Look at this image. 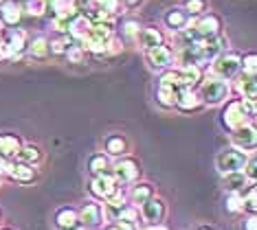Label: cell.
<instances>
[{"mask_svg": "<svg viewBox=\"0 0 257 230\" xmlns=\"http://www.w3.org/2000/svg\"><path fill=\"white\" fill-rule=\"evenodd\" d=\"M3 230H11V228H3Z\"/></svg>", "mask_w": 257, "mask_h": 230, "instance_id": "obj_49", "label": "cell"}, {"mask_svg": "<svg viewBox=\"0 0 257 230\" xmlns=\"http://www.w3.org/2000/svg\"><path fill=\"white\" fill-rule=\"evenodd\" d=\"M110 173H112V178L116 180L119 186H130L141 178V164L130 156L116 158V162L110 167Z\"/></svg>", "mask_w": 257, "mask_h": 230, "instance_id": "obj_4", "label": "cell"}, {"mask_svg": "<svg viewBox=\"0 0 257 230\" xmlns=\"http://www.w3.org/2000/svg\"><path fill=\"white\" fill-rule=\"evenodd\" d=\"M255 182L253 184H248L246 188L242 191V195H244V213H248V215H255L257 213V199H255Z\"/></svg>", "mask_w": 257, "mask_h": 230, "instance_id": "obj_32", "label": "cell"}, {"mask_svg": "<svg viewBox=\"0 0 257 230\" xmlns=\"http://www.w3.org/2000/svg\"><path fill=\"white\" fill-rule=\"evenodd\" d=\"M125 7H137V5H141V0H123Z\"/></svg>", "mask_w": 257, "mask_h": 230, "instance_id": "obj_43", "label": "cell"}, {"mask_svg": "<svg viewBox=\"0 0 257 230\" xmlns=\"http://www.w3.org/2000/svg\"><path fill=\"white\" fill-rule=\"evenodd\" d=\"M139 219H141V215H139V208L134 204H125L123 208L119 210V213L114 215V223H123V226H134L139 228Z\"/></svg>", "mask_w": 257, "mask_h": 230, "instance_id": "obj_29", "label": "cell"}, {"mask_svg": "<svg viewBox=\"0 0 257 230\" xmlns=\"http://www.w3.org/2000/svg\"><path fill=\"white\" fill-rule=\"evenodd\" d=\"M51 29H55V31L62 33V35H66V31H68V20H62V18H53V20H51Z\"/></svg>", "mask_w": 257, "mask_h": 230, "instance_id": "obj_40", "label": "cell"}, {"mask_svg": "<svg viewBox=\"0 0 257 230\" xmlns=\"http://www.w3.org/2000/svg\"><path fill=\"white\" fill-rule=\"evenodd\" d=\"M248 184H253V182H248L246 175H244L242 171H235V173L222 175V186H224L226 193H242Z\"/></svg>", "mask_w": 257, "mask_h": 230, "instance_id": "obj_27", "label": "cell"}, {"mask_svg": "<svg viewBox=\"0 0 257 230\" xmlns=\"http://www.w3.org/2000/svg\"><path fill=\"white\" fill-rule=\"evenodd\" d=\"M141 230H167L163 223H159V226H145V228H141Z\"/></svg>", "mask_w": 257, "mask_h": 230, "instance_id": "obj_44", "label": "cell"}, {"mask_svg": "<svg viewBox=\"0 0 257 230\" xmlns=\"http://www.w3.org/2000/svg\"><path fill=\"white\" fill-rule=\"evenodd\" d=\"M51 9H53L55 18H62V20H71L79 14V3L77 0H49Z\"/></svg>", "mask_w": 257, "mask_h": 230, "instance_id": "obj_23", "label": "cell"}, {"mask_svg": "<svg viewBox=\"0 0 257 230\" xmlns=\"http://www.w3.org/2000/svg\"><path fill=\"white\" fill-rule=\"evenodd\" d=\"M110 156H106L103 151H97L92 153V156L88 158V171L90 175H101V173H110Z\"/></svg>", "mask_w": 257, "mask_h": 230, "instance_id": "obj_30", "label": "cell"}, {"mask_svg": "<svg viewBox=\"0 0 257 230\" xmlns=\"http://www.w3.org/2000/svg\"><path fill=\"white\" fill-rule=\"evenodd\" d=\"M250 153H244L235 149V147H226L222 149L218 156H215V169H218L220 175H226V173H235V171H242L244 164H246Z\"/></svg>", "mask_w": 257, "mask_h": 230, "instance_id": "obj_5", "label": "cell"}, {"mask_svg": "<svg viewBox=\"0 0 257 230\" xmlns=\"http://www.w3.org/2000/svg\"><path fill=\"white\" fill-rule=\"evenodd\" d=\"M204 70L198 66H178L176 68V84L180 90H196L202 81Z\"/></svg>", "mask_w": 257, "mask_h": 230, "instance_id": "obj_12", "label": "cell"}, {"mask_svg": "<svg viewBox=\"0 0 257 230\" xmlns=\"http://www.w3.org/2000/svg\"><path fill=\"white\" fill-rule=\"evenodd\" d=\"M71 230H86L84 226H75V228H71Z\"/></svg>", "mask_w": 257, "mask_h": 230, "instance_id": "obj_47", "label": "cell"}, {"mask_svg": "<svg viewBox=\"0 0 257 230\" xmlns=\"http://www.w3.org/2000/svg\"><path fill=\"white\" fill-rule=\"evenodd\" d=\"M237 92H239V99H246V101H255L257 99V79H255V75H244V73H239L237 77Z\"/></svg>", "mask_w": 257, "mask_h": 230, "instance_id": "obj_21", "label": "cell"}, {"mask_svg": "<svg viewBox=\"0 0 257 230\" xmlns=\"http://www.w3.org/2000/svg\"><path fill=\"white\" fill-rule=\"evenodd\" d=\"M7 178L18 182V184H33V182L38 180V167L27 164V162H20V160H14L11 162V169H9Z\"/></svg>", "mask_w": 257, "mask_h": 230, "instance_id": "obj_14", "label": "cell"}, {"mask_svg": "<svg viewBox=\"0 0 257 230\" xmlns=\"http://www.w3.org/2000/svg\"><path fill=\"white\" fill-rule=\"evenodd\" d=\"M231 134V147L244 151V153H253L255 147H257V129L253 123H246V125L233 129Z\"/></svg>", "mask_w": 257, "mask_h": 230, "instance_id": "obj_8", "label": "cell"}, {"mask_svg": "<svg viewBox=\"0 0 257 230\" xmlns=\"http://www.w3.org/2000/svg\"><path fill=\"white\" fill-rule=\"evenodd\" d=\"M132 188H130V193H127V199L137 206H141L145 199H150L152 195H156V188H154V184L152 182H141V180H137L134 184H130Z\"/></svg>", "mask_w": 257, "mask_h": 230, "instance_id": "obj_18", "label": "cell"}, {"mask_svg": "<svg viewBox=\"0 0 257 230\" xmlns=\"http://www.w3.org/2000/svg\"><path fill=\"white\" fill-rule=\"evenodd\" d=\"M64 55L68 57V62H71V64H81L86 60V51L81 49V44H71Z\"/></svg>", "mask_w": 257, "mask_h": 230, "instance_id": "obj_37", "label": "cell"}, {"mask_svg": "<svg viewBox=\"0 0 257 230\" xmlns=\"http://www.w3.org/2000/svg\"><path fill=\"white\" fill-rule=\"evenodd\" d=\"M5 42V49H7V60H20L22 55L27 53V33L20 31V29H16V31L9 33V38L3 40Z\"/></svg>", "mask_w": 257, "mask_h": 230, "instance_id": "obj_13", "label": "cell"}, {"mask_svg": "<svg viewBox=\"0 0 257 230\" xmlns=\"http://www.w3.org/2000/svg\"><path fill=\"white\" fill-rule=\"evenodd\" d=\"M77 217H79V226H84L86 230H95L103 223V206L97 204V202H86L81 208L77 210Z\"/></svg>", "mask_w": 257, "mask_h": 230, "instance_id": "obj_11", "label": "cell"}, {"mask_svg": "<svg viewBox=\"0 0 257 230\" xmlns=\"http://www.w3.org/2000/svg\"><path fill=\"white\" fill-rule=\"evenodd\" d=\"M174 108L178 112H185V114H191V112H200L204 105L200 101V97H198L196 90H180L178 97H176V103H174Z\"/></svg>", "mask_w": 257, "mask_h": 230, "instance_id": "obj_17", "label": "cell"}, {"mask_svg": "<svg viewBox=\"0 0 257 230\" xmlns=\"http://www.w3.org/2000/svg\"><path fill=\"white\" fill-rule=\"evenodd\" d=\"M145 60H148L152 70H169L176 62V55H174V51L169 46L159 44L154 49L145 51Z\"/></svg>", "mask_w": 257, "mask_h": 230, "instance_id": "obj_10", "label": "cell"}, {"mask_svg": "<svg viewBox=\"0 0 257 230\" xmlns=\"http://www.w3.org/2000/svg\"><path fill=\"white\" fill-rule=\"evenodd\" d=\"M139 215H141V219L148 223V226H159L167 215L165 199L159 197V195H152L150 199H145V202L139 206Z\"/></svg>", "mask_w": 257, "mask_h": 230, "instance_id": "obj_7", "label": "cell"}, {"mask_svg": "<svg viewBox=\"0 0 257 230\" xmlns=\"http://www.w3.org/2000/svg\"><path fill=\"white\" fill-rule=\"evenodd\" d=\"M139 29H141V27H139L137 22H127V25H125V35H127V38H134V40H137Z\"/></svg>", "mask_w": 257, "mask_h": 230, "instance_id": "obj_41", "label": "cell"}, {"mask_svg": "<svg viewBox=\"0 0 257 230\" xmlns=\"http://www.w3.org/2000/svg\"><path fill=\"white\" fill-rule=\"evenodd\" d=\"M242 73V55L235 51H224L209 64V75L220 77L224 81H231Z\"/></svg>", "mask_w": 257, "mask_h": 230, "instance_id": "obj_3", "label": "cell"}, {"mask_svg": "<svg viewBox=\"0 0 257 230\" xmlns=\"http://www.w3.org/2000/svg\"><path fill=\"white\" fill-rule=\"evenodd\" d=\"M90 195L99 199V202H106L114 195L116 191H119V184H116V180L112 178V173H101V175H92L90 180Z\"/></svg>", "mask_w": 257, "mask_h": 230, "instance_id": "obj_9", "label": "cell"}, {"mask_svg": "<svg viewBox=\"0 0 257 230\" xmlns=\"http://www.w3.org/2000/svg\"><path fill=\"white\" fill-rule=\"evenodd\" d=\"M242 73L244 75H257V55L253 51L242 55Z\"/></svg>", "mask_w": 257, "mask_h": 230, "instance_id": "obj_36", "label": "cell"}, {"mask_svg": "<svg viewBox=\"0 0 257 230\" xmlns=\"http://www.w3.org/2000/svg\"><path fill=\"white\" fill-rule=\"evenodd\" d=\"M178 92H180V88L176 84V70L169 68L167 73L161 77L159 88H156V103H159L163 110H174Z\"/></svg>", "mask_w": 257, "mask_h": 230, "instance_id": "obj_6", "label": "cell"}, {"mask_svg": "<svg viewBox=\"0 0 257 230\" xmlns=\"http://www.w3.org/2000/svg\"><path fill=\"white\" fill-rule=\"evenodd\" d=\"M207 0H185V11L189 14L191 18H198V16H202V14H207Z\"/></svg>", "mask_w": 257, "mask_h": 230, "instance_id": "obj_34", "label": "cell"}, {"mask_svg": "<svg viewBox=\"0 0 257 230\" xmlns=\"http://www.w3.org/2000/svg\"><path fill=\"white\" fill-rule=\"evenodd\" d=\"M224 108H222L220 114V123L224 129H233L246 125V123H253L255 119V101H246V99H226Z\"/></svg>", "mask_w": 257, "mask_h": 230, "instance_id": "obj_1", "label": "cell"}, {"mask_svg": "<svg viewBox=\"0 0 257 230\" xmlns=\"http://www.w3.org/2000/svg\"><path fill=\"white\" fill-rule=\"evenodd\" d=\"M3 3H5V0H0V5H3Z\"/></svg>", "mask_w": 257, "mask_h": 230, "instance_id": "obj_50", "label": "cell"}, {"mask_svg": "<svg viewBox=\"0 0 257 230\" xmlns=\"http://www.w3.org/2000/svg\"><path fill=\"white\" fill-rule=\"evenodd\" d=\"M137 42H139V46H141L143 51H150V49H154V46L163 44V33L159 31V29H154V27L139 29Z\"/></svg>", "mask_w": 257, "mask_h": 230, "instance_id": "obj_25", "label": "cell"}, {"mask_svg": "<svg viewBox=\"0 0 257 230\" xmlns=\"http://www.w3.org/2000/svg\"><path fill=\"white\" fill-rule=\"evenodd\" d=\"M16 160H20V162H27V164H33V167H38V164L44 160V151H42V147H40V145L22 143L20 151L16 153Z\"/></svg>", "mask_w": 257, "mask_h": 230, "instance_id": "obj_22", "label": "cell"}, {"mask_svg": "<svg viewBox=\"0 0 257 230\" xmlns=\"http://www.w3.org/2000/svg\"><path fill=\"white\" fill-rule=\"evenodd\" d=\"M242 173L246 175V180H248V182H255V180H257V160H255L253 153L248 156V160H246V164H244Z\"/></svg>", "mask_w": 257, "mask_h": 230, "instance_id": "obj_39", "label": "cell"}, {"mask_svg": "<svg viewBox=\"0 0 257 230\" xmlns=\"http://www.w3.org/2000/svg\"><path fill=\"white\" fill-rule=\"evenodd\" d=\"M226 213H231V215L244 213V195L242 193H226Z\"/></svg>", "mask_w": 257, "mask_h": 230, "instance_id": "obj_31", "label": "cell"}, {"mask_svg": "<svg viewBox=\"0 0 257 230\" xmlns=\"http://www.w3.org/2000/svg\"><path fill=\"white\" fill-rule=\"evenodd\" d=\"M22 18V9L16 5V0H5L0 5V22L7 27H16Z\"/></svg>", "mask_w": 257, "mask_h": 230, "instance_id": "obj_26", "label": "cell"}, {"mask_svg": "<svg viewBox=\"0 0 257 230\" xmlns=\"http://www.w3.org/2000/svg\"><path fill=\"white\" fill-rule=\"evenodd\" d=\"M3 178H5V175H3V173H0V184H3Z\"/></svg>", "mask_w": 257, "mask_h": 230, "instance_id": "obj_48", "label": "cell"}, {"mask_svg": "<svg viewBox=\"0 0 257 230\" xmlns=\"http://www.w3.org/2000/svg\"><path fill=\"white\" fill-rule=\"evenodd\" d=\"M130 151V140L123 134H108L103 138V153L112 158H123Z\"/></svg>", "mask_w": 257, "mask_h": 230, "instance_id": "obj_16", "label": "cell"}, {"mask_svg": "<svg viewBox=\"0 0 257 230\" xmlns=\"http://www.w3.org/2000/svg\"><path fill=\"white\" fill-rule=\"evenodd\" d=\"M27 14L29 16H44L46 14V9H49V0H27Z\"/></svg>", "mask_w": 257, "mask_h": 230, "instance_id": "obj_35", "label": "cell"}, {"mask_svg": "<svg viewBox=\"0 0 257 230\" xmlns=\"http://www.w3.org/2000/svg\"><path fill=\"white\" fill-rule=\"evenodd\" d=\"M191 22H194V18L187 14L185 9H180V7H172L165 14V25H167V29L172 33H183L185 29L191 27Z\"/></svg>", "mask_w": 257, "mask_h": 230, "instance_id": "obj_15", "label": "cell"}, {"mask_svg": "<svg viewBox=\"0 0 257 230\" xmlns=\"http://www.w3.org/2000/svg\"><path fill=\"white\" fill-rule=\"evenodd\" d=\"M71 44H73L71 38H68V35H62V38L51 40V42H49V53H51V55H64Z\"/></svg>", "mask_w": 257, "mask_h": 230, "instance_id": "obj_33", "label": "cell"}, {"mask_svg": "<svg viewBox=\"0 0 257 230\" xmlns=\"http://www.w3.org/2000/svg\"><path fill=\"white\" fill-rule=\"evenodd\" d=\"M95 7L106 11L110 16H116V11L121 7V0H95Z\"/></svg>", "mask_w": 257, "mask_h": 230, "instance_id": "obj_38", "label": "cell"}, {"mask_svg": "<svg viewBox=\"0 0 257 230\" xmlns=\"http://www.w3.org/2000/svg\"><path fill=\"white\" fill-rule=\"evenodd\" d=\"M196 230H218L215 226H209V223H204V226H198Z\"/></svg>", "mask_w": 257, "mask_h": 230, "instance_id": "obj_46", "label": "cell"}, {"mask_svg": "<svg viewBox=\"0 0 257 230\" xmlns=\"http://www.w3.org/2000/svg\"><path fill=\"white\" fill-rule=\"evenodd\" d=\"M90 27H92V22L88 20V18H86L84 14H77L75 18L68 20V31H66V35H71L73 40L81 42V40H84L86 35L90 33Z\"/></svg>", "mask_w": 257, "mask_h": 230, "instance_id": "obj_20", "label": "cell"}, {"mask_svg": "<svg viewBox=\"0 0 257 230\" xmlns=\"http://www.w3.org/2000/svg\"><path fill=\"white\" fill-rule=\"evenodd\" d=\"M244 230H257V219H255V215H250L246 221H244Z\"/></svg>", "mask_w": 257, "mask_h": 230, "instance_id": "obj_42", "label": "cell"}, {"mask_svg": "<svg viewBox=\"0 0 257 230\" xmlns=\"http://www.w3.org/2000/svg\"><path fill=\"white\" fill-rule=\"evenodd\" d=\"M27 53L31 60H38V62H44L46 57L51 55L49 53V40L44 38V35H38V38H33L31 42L27 44Z\"/></svg>", "mask_w": 257, "mask_h": 230, "instance_id": "obj_28", "label": "cell"}, {"mask_svg": "<svg viewBox=\"0 0 257 230\" xmlns=\"http://www.w3.org/2000/svg\"><path fill=\"white\" fill-rule=\"evenodd\" d=\"M198 97L204 108H215V105H222L226 99H231V81H224L220 77L207 75L202 77V81L198 84Z\"/></svg>", "mask_w": 257, "mask_h": 230, "instance_id": "obj_2", "label": "cell"}, {"mask_svg": "<svg viewBox=\"0 0 257 230\" xmlns=\"http://www.w3.org/2000/svg\"><path fill=\"white\" fill-rule=\"evenodd\" d=\"M22 140L18 134H0V158L16 160V153L20 151Z\"/></svg>", "mask_w": 257, "mask_h": 230, "instance_id": "obj_24", "label": "cell"}, {"mask_svg": "<svg viewBox=\"0 0 257 230\" xmlns=\"http://www.w3.org/2000/svg\"><path fill=\"white\" fill-rule=\"evenodd\" d=\"M55 228L57 230H71L75 226H79V217H77V208L73 206H62L55 210Z\"/></svg>", "mask_w": 257, "mask_h": 230, "instance_id": "obj_19", "label": "cell"}, {"mask_svg": "<svg viewBox=\"0 0 257 230\" xmlns=\"http://www.w3.org/2000/svg\"><path fill=\"white\" fill-rule=\"evenodd\" d=\"M116 230H139V228H134V226H123V223H116Z\"/></svg>", "mask_w": 257, "mask_h": 230, "instance_id": "obj_45", "label": "cell"}]
</instances>
